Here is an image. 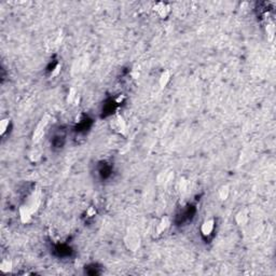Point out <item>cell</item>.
Here are the masks:
<instances>
[{
  "mask_svg": "<svg viewBox=\"0 0 276 276\" xmlns=\"http://www.w3.org/2000/svg\"><path fill=\"white\" fill-rule=\"evenodd\" d=\"M0 270L4 273H8L12 270V262L10 260H4L0 264Z\"/></svg>",
  "mask_w": 276,
  "mask_h": 276,
  "instance_id": "cell-5",
  "label": "cell"
},
{
  "mask_svg": "<svg viewBox=\"0 0 276 276\" xmlns=\"http://www.w3.org/2000/svg\"><path fill=\"white\" fill-rule=\"evenodd\" d=\"M247 220H248V217L246 211H239L237 216H236V221H237L239 226H244V224L247 222Z\"/></svg>",
  "mask_w": 276,
  "mask_h": 276,
  "instance_id": "cell-4",
  "label": "cell"
},
{
  "mask_svg": "<svg viewBox=\"0 0 276 276\" xmlns=\"http://www.w3.org/2000/svg\"><path fill=\"white\" fill-rule=\"evenodd\" d=\"M214 227H215L214 220L205 221L202 226V233L204 234V235H209V234L212 232V230H214Z\"/></svg>",
  "mask_w": 276,
  "mask_h": 276,
  "instance_id": "cell-3",
  "label": "cell"
},
{
  "mask_svg": "<svg viewBox=\"0 0 276 276\" xmlns=\"http://www.w3.org/2000/svg\"><path fill=\"white\" fill-rule=\"evenodd\" d=\"M74 98H75V90L71 89L70 90V93H69V96H68V102H71L72 101H74Z\"/></svg>",
  "mask_w": 276,
  "mask_h": 276,
  "instance_id": "cell-10",
  "label": "cell"
},
{
  "mask_svg": "<svg viewBox=\"0 0 276 276\" xmlns=\"http://www.w3.org/2000/svg\"><path fill=\"white\" fill-rule=\"evenodd\" d=\"M169 78H170L169 71H167V70H166V71L163 72L162 76H161V78H160V84H161V86L164 87L165 85L167 84V82L169 81Z\"/></svg>",
  "mask_w": 276,
  "mask_h": 276,
  "instance_id": "cell-6",
  "label": "cell"
},
{
  "mask_svg": "<svg viewBox=\"0 0 276 276\" xmlns=\"http://www.w3.org/2000/svg\"><path fill=\"white\" fill-rule=\"evenodd\" d=\"M49 120H50V117L46 114V116H44V118L39 122V124L37 125V128H36L35 133H34V136H33V139L35 143H37V141L40 140L41 137L43 136V134H44V128H45L46 124L49 123Z\"/></svg>",
  "mask_w": 276,
  "mask_h": 276,
  "instance_id": "cell-2",
  "label": "cell"
},
{
  "mask_svg": "<svg viewBox=\"0 0 276 276\" xmlns=\"http://www.w3.org/2000/svg\"><path fill=\"white\" fill-rule=\"evenodd\" d=\"M168 226V219L167 218H164L162 219V221L160 222V223L158 224L157 227V234H161L163 231L166 229V227Z\"/></svg>",
  "mask_w": 276,
  "mask_h": 276,
  "instance_id": "cell-7",
  "label": "cell"
},
{
  "mask_svg": "<svg viewBox=\"0 0 276 276\" xmlns=\"http://www.w3.org/2000/svg\"><path fill=\"white\" fill-rule=\"evenodd\" d=\"M60 65H57L56 66V68H55V70H54V72H53V75L52 76H56L58 74V72H60Z\"/></svg>",
  "mask_w": 276,
  "mask_h": 276,
  "instance_id": "cell-11",
  "label": "cell"
},
{
  "mask_svg": "<svg viewBox=\"0 0 276 276\" xmlns=\"http://www.w3.org/2000/svg\"><path fill=\"white\" fill-rule=\"evenodd\" d=\"M124 242H125L126 247L133 251L137 250L139 245H140V238H139L138 234L136 233H128L126 237L124 238Z\"/></svg>",
  "mask_w": 276,
  "mask_h": 276,
  "instance_id": "cell-1",
  "label": "cell"
},
{
  "mask_svg": "<svg viewBox=\"0 0 276 276\" xmlns=\"http://www.w3.org/2000/svg\"><path fill=\"white\" fill-rule=\"evenodd\" d=\"M8 126H9V119H3L0 122V133L4 134V132L7 131Z\"/></svg>",
  "mask_w": 276,
  "mask_h": 276,
  "instance_id": "cell-9",
  "label": "cell"
},
{
  "mask_svg": "<svg viewBox=\"0 0 276 276\" xmlns=\"http://www.w3.org/2000/svg\"><path fill=\"white\" fill-rule=\"evenodd\" d=\"M219 196H220L221 200H227V197L229 196V188L227 185L222 187L220 190H219Z\"/></svg>",
  "mask_w": 276,
  "mask_h": 276,
  "instance_id": "cell-8",
  "label": "cell"
}]
</instances>
